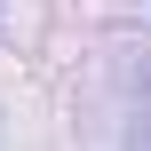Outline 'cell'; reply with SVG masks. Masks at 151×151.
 Returning <instances> with one entry per match:
<instances>
[{"instance_id":"1","label":"cell","mask_w":151,"mask_h":151,"mask_svg":"<svg viewBox=\"0 0 151 151\" xmlns=\"http://www.w3.org/2000/svg\"><path fill=\"white\" fill-rule=\"evenodd\" d=\"M119 151H151V111H143V119H127V143H119Z\"/></svg>"}]
</instances>
